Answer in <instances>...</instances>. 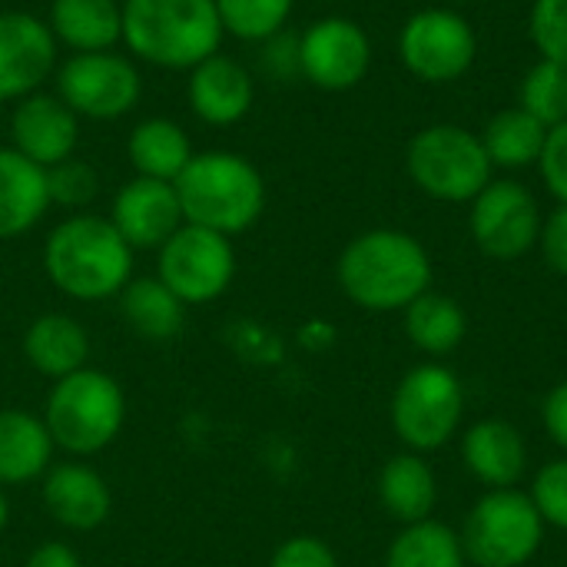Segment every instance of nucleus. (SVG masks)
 Returning a JSON list of instances; mask_svg holds the SVG:
<instances>
[{"label": "nucleus", "instance_id": "obj_1", "mask_svg": "<svg viewBox=\"0 0 567 567\" xmlns=\"http://www.w3.org/2000/svg\"><path fill=\"white\" fill-rule=\"evenodd\" d=\"M43 269L63 296L103 302L120 296L133 279V249L106 216L76 213L47 236Z\"/></svg>", "mask_w": 567, "mask_h": 567}, {"label": "nucleus", "instance_id": "obj_2", "mask_svg": "<svg viewBox=\"0 0 567 567\" xmlns=\"http://www.w3.org/2000/svg\"><path fill=\"white\" fill-rule=\"evenodd\" d=\"M342 292L369 312H402L432 282L425 246L399 229H369L339 256Z\"/></svg>", "mask_w": 567, "mask_h": 567}, {"label": "nucleus", "instance_id": "obj_3", "mask_svg": "<svg viewBox=\"0 0 567 567\" xmlns=\"http://www.w3.org/2000/svg\"><path fill=\"white\" fill-rule=\"evenodd\" d=\"M173 186L186 223L223 233L229 239L256 226L266 209L262 173L256 163L233 150L193 153Z\"/></svg>", "mask_w": 567, "mask_h": 567}, {"label": "nucleus", "instance_id": "obj_4", "mask_svg": "<svg viewBox=\"0 0 567 567\" xmlns=\"http://www.w3.org/2000/svg\"><path fill=\"white\" fill-rule=\"evenodd\" d=\"M223 37L216 0H123V43L143 63L193 70Z\"/></svg>", "mask_w": 567, "mask_h": 567}, {"label": "nucleus", "instance_id": "obj_5", "mask_svg": "<svg viewBox=\"0 0 567 567\" xmlns=\"http://www.w3.org/2000/svg\"><path fill=\"white\" fill-rule=\"evenodd\" d=\"M126 422V399L113 375L100 369H76L53 382L43 409V425L70 455L103 452Z\"/></svg>", "mask_w": 567, "mask_h": 567}, {"label": "nucleus", "instance_id": "obj_6", "mask_svg": "<svg viewBox=\"0 0 567 567\" xmlns=\"http://www.w3.org/2000/svg\"><path fill=\"white\" fill-rule=\"evenodd\" d=\"M458 538L468 565L525 567L545 542V522L528 495L498 488L475 502Z\"/></svg>", "mask_w": 567, "mask_h": 567}, {"label": "nucleus", "instance_id": "obj_7", "mask_svg": "<svg viewBox=\"0 0 567 567\" xmlns=\"http://www.w3.org/2000/svg\"><path fill=\"white\" fill-rule=\"evenodd\" d=\"M462 419L465 389L452 369L425 362L402 375L392 395V429L415 455L449 445L458 435Z\"/></svg>", "mask_w": 567, "mask_h": 567}, {"label": "nucleus", "instance_id": "obj_8", "mask_svg": "<svg viewBox=\"0 0 567 567\" xmlns=\"http://www.w3.org/2000/svg\"><path fill=\"white\" fill-rule=\"evenodd\" d=\"M405 166L412 183L442 203L475 199L492 183V159L482 146V136H472L452 123L422 130L409 143Z\"/></svg>", "mask_w": 567, "mask_h": 567}, {"label": "nucleus", "instance_id": "obj_9", "mask_svg": "<svg viewBox=\"0 0 567 567\" xmlns=\"http://www.w3.org/2000/svg\"><path fill=\"white\" fill-rule=\"evenodd\" d=\"M156 276L173 289L183 306H203L219 299L236 279L233 239L193 223H183L159 246Z\"/></svg>", "mask_w": 567, "mask_h": 567}, {"label": "nucleus", "instance_id": "obj_10", "mask_svg": "<svg viewBox=\"0 0 567 567\" xmlns=\"http://www.w3.org/2000/svg\"><path fill=\"white\" fill-rule=\"evenodd\" d=\"M143 93L136 63L116 50L73 53L56 70V96L80 120H120L133 113Z\"/></svg>", "mask_w": 567, "mask_h": 567}, {"label": "nucleus", "instance_id": "obj_11", "mask_svg": "<svg viewBox=\"0 0 567 567\" xmlns=\"http://www.w3.org/2000/svg\"><path fill=\"white\" fill-rule=\"evenodd\" d=\"M475 50L478 40L468 20L442 7L409 17L399 37L402 63L425 83H452L465 76V70L475 63Z\"/></svg>", "mask_w": 567, "mask_h": 567}, {"label": "nucleus", "instance_id": "obj_12", "mask_svg": "<svg viewBox=\"0 0 567 567\" xmlns=\"http://www.w3.org/2000/svg\"><path fill=\"white\" fill-rule=\"evenodd\" d=\"M472 236L492 259H518L538 246L542 213L535 196L512 179H492L472 199Z\"/></svg>", "mask_w": 567, "mask_h": 567}, {"label": "nucleus", "instance_id": "obj_13", "mask_svg": "<svg viewBox=\"0 0 567 567\" xmlns=\"http://www.w3.org/2000/svg\"><path fill=\"white\" fill-rule=\"evenodd\" d=\"M372 63V43L365 30L346 17L316 20L299 37V76L319 90H352L362 83Z\"/></svg>", "mask_w": 567, "mask_h": 567}, {"label": "nucleus", "instance_id": "obj_14", "mask_svg": "<svg viewBox=\"0 0 567 567\" xmlns=\"http://www.w3.org/2000/svg\"><path fill=\"white\" fill-rule=\"evenodd\" d=\"M56 40L47 20L3 10L0 13V103L37 93L56 70Z\"/></svg>", "mask_w": 567, "mask_h": 567}, {"label": "nucleus", "instance_id": "obj_15", "mask_svg": "<svg viewBox=\"0 0 567 567\" xmlns=\"http://www.w3.org/2000/svg\"><path fill=\"white\" fill-rule=\"evenodd\" d=\"M10 140L20 156H27L40 169H50V166L76 156L80 116L56 93L37 90V93L17 100L13 116H10Z\"/></svg>", "mask_w": 567, "mask_h": 567}, {"label": "nucleus", "instance_id": "obj_16", "mask_svg": "<svg viewBox=\"0 0 567 567\" xmlns=\"http://www.w3.org/2000/svg\"><path fill=\"white\" fill-rule=\"evenodd\" d=\"M110 223L136 252V249H159L186 219L173 183L133 176L113 196Z\"/></svg>", "mask_w": 567, "mask_h": 567}, {"label": "nucleus", "instance_id": "obj_17", "mask_svg": "<svg viewBox=\"0 0 567 567\" xmlns=\"http://www.w3.org/2000/svg\"><path fill=\"white\" fill-rule=\"evenodd\" d=\"M186 96H189V110L206 126H233L246 120V113L252 110L256 83L239 60L226 53H213L189 70Z\"/></svg>", "mask_w": 567, "mask_h": 567}, {"label": "nucleus", "instance_id": "obj_18", "mask_svg": "<svg viewBox=\"0 0 567 567\" xmlns=\"http://www.w3.org/2000/svg\"><path fill=\"white\" fill-rule=\"evenodd\" d=\"M43 505L50 518L70 532H93L110 518L113 498L100 472L80 462H63L43 475Z\"/></svg>", "mask_w": 567, "mask_h": 567}, {"label": "nucleus", "instance_id": "obj_19", "mask_svg": "<svg viewBox=\"0 0 567 567\" xmlns=\"http://www.w3.org/2000/svg\"><path fill=\"white\" fill-rule=\"evenodd\" d=\"M462 462L485 488H515L528 468V445L512 422L482 419L462 435Z\"/></svg>", "mask_w": 567, "mask_h": 567}, {"label": "nucleus", "instance_id": "obj_20", "mask_svg": "<svg viewBox=\"0 0 567 567\" xmlns=\"http://www.w3.org/2000/svg\"><path fill=\"white\" fill-rule=\"evenodd\" d=\"M47 209V169L20 156L13 146H0V239L30 233Z\"/></svg>", "mask_w": 567, "mask_h": 567}, {"label": "nucleus", "instance_id": "obj_21", "mask_svg": "<svg viewBox=\"0 0 567 567\" xmlns=\"http://www.w3.org/2000/svg\"><path fill=\"white\" fill-rule=\"evenodd\" d=\"M53 40L73 53H100L123 43L120 0H53L47 13Z\"/></svg>", "mask_w": 567, "mask_h": 567}, {"label": "nucleus", "instance_id": "obj_22", "mask_svg": "<svg viewBox=\"0 0 567 567\" xmlns=\"http://www.w3.org/2000/svg\"><path fill=\"white\" fill-rule=\"evenodd\" d=\"M379 502L402 525L429 522L439 505V478L432 465L415 452L389 458L379 472Z\"/></svg>", "mask_w": 567, "mask_h": 567}, {"label": "nucleus", "instance_id": "obj_23", "mask_svg": "<svg viewBox=\"0 0 567 567\" xmlns=\"http://www.w3.org/2000/svg\"><path fill=\"white\" fill-rule=\"evenodd\" d=\"M23 355L40 375L56 382L86 365L90 339H86V329L73 316L47 312L30 322L23 336Z\"/></svg>", "mask_w": 567, "mask_h": 567}, {"label": "nucleus", "instance_id": "obj_24", "mask_svg": "<svg viewBox=\"0 0 567 567\" xmlns=\"http://www.w3.org/2000/svg\"><path fill=\"white\" fill-rule=\"evenodd\" d=\"M53 458V439L43 419L0 409V485H23L47 475Z\"/></svg>", "mask_w": 567, "mask_h": 567}, {"label": "nucleus", "instance_id": "obj_25", "mask_svg": "<svg viewBox=\"0 0 567 567\" xmlns=\"http://www.w3.org/2000/svg\"><path fill=\"white\" fill-rule=\"evenodd\" d=\"M126 156H130L136 176L176 183V176L193 159V143L176 120L150 116L133 126V133L126 140Z\"/></svg>", "mask_w": 567, "mask_h": 567}, {"label": "nucleus", "instance_id": "obj_26", "mask_svg": "<svg viewBox=\"0 0 567 567\" xmlns=\"http://www.w3.org/2000/svg\"><path fill=\"white\" fill-rule=\"evenodd\" d=\"M120 309L130 329L153 342H166L179 336L186 316V306L173 296V289L159 276L130 279L126 289L120 292Z\"/></svg>", "mask_w": 567, "mask_h": 567}, {"label": "nucleus", "instance_id": "obj_27", "mask_svg": "<svg viewBox=\"0 0 567 567\" xmlns=\"http://www.w3.org/2000/svg\"><path fill=\"white\" fill-rule=\"evenodd\" d=\"M405 336L415 349H422L425 355H449L462 346L465 332H468V316L465 309L442 292H422L415 302H409L405 309Z\"/></svg>", "mask_w": 567, "mask_h": 567}, {"label": "nucleus", "instance_id": "obj_28", "mask_svg": "<svg viewBox=\"0 0 567 567\" xmlns=\"http://www.w3.org/2000/svg\"><path fill=\"white\" fill-rule=\"evenodd\" d=\"M465 548L458 532L429 518L405 525L389 545L385 567H465Z\"/></svg>", "mask_w": 567, "mask_h": 567}, {"label": "nucleus", "instance_id": "obj_29", "mask_svg": "<svg viewBox=\"0 0 567 567\" xmlns=\"http://www.w3.org/2000/svg\"><path fill=\"white\" fill-rule=\"evenodd\" d=\"M548 140V126L538 123L528 110H502L498 116L488 120L482 133V146L492 159V166H528L538 163L542 150Z\"/></svg>", "mask_w": 567, "mask_h": 567}, {"label": "nucleus", "instance_id": "obj_30", "mask_svg": "<svg viewBox=\"0 0 567 567\" xmlns=\"http://www.w3.org/2000/svg\"><path fill=\"white\" fill-rule=\"evenodd\" d=\"M296 0H216L223 30L246 43H262L286 30Z\"/></svg>", "mask_w": 567, "mask_h": 567}, {"label": "nucleus", "instance_id": "obj_31", "mask_svg": "<svg viewBox=\"0 0 567 567\" xmlns=\"http://www.w3.org/2000/svg\"><path fill=\"white\" fill-rule=\"evenodd\" d=\"M522 110H528L548 130L567 120V66L558 60L535 63L522 83Z\"/></svg>", "mask_w": 567, "mask_h": 567}, {"label": "nucleus", "instance_id": "obj_32", "mask_svg": "<svg viewBox=\"0 0 567 567\" xmlns=\"http://www.w3.org/2000/svg\"><path fill=\"white\" fill-rule=\"evenodd\" d=\"M100 189V176L90 163H83L80 156H70L56 166L47 169V193H50V206H63V209H83L96 199Z\"/></svg>", "mask_w": 567, "mask_h": 567}, {"label": "nucleus", "instance_id": "obj_33", "mask_svg": "<svg viewBox=\"0 0 567 567\" xmlns=\"http://www.w3.org/2000/svg\"><path fill=\"white\" fill-rule=\"evenodd\" d=\"M528 498L535 502V508H538L545 525L567 532V458L548 462L535 475Z\"/></svg>", "mask_w": 567, "mask_h": 567}, {"label": "nucleus", "instance_id": "obj_34", "mask_svg": "<svg viewBox=\"0 0 567 567\" xmlns=\"http://www.w3.org/2000/svg\"><path fill=\"white\" fill-rule=\"evenodd\" d=\"M528 27L542 56L567 66V0H535Z\"/></svg>", "mask_w": 567, "mask_h": 567}, {"label": "nucleus", "instance_id": "obj_35", "mask_svg": "<svg viewBox=\"0 0 567 567\" xmlns=\"http://www.w3.org/2000/svg\"><path fill=\"white\" fill-rule=\"evenodd\" d=\"M269 567H339V558L322 538L296 535L272 551Z\"/></svg>", "mask_w": 567, "mask_h": 567}, {"label": "nucleus", "instance_id": "obj_36", "mask_svg": "<svg viewBox=\"0 0 567 567\" xmlns=\"http://www.w3.org/2000/svg\"><path fill=\"white\" fill-rule=\"evenodd\" d=\"M538 166H542V176H545L548 189L561 199V206H567V120L548 130Z\"/></svg>", "mask_w": 567, "mask_h": 567}, {"label": "nucleus", "instance_id": "obj_37", "mask_svg": "<svg viewBox=\"0 0 567 567\" xmlns=\"http://www.w3.org/2000/svg\"><path fill=\"white\" fill-rule=\"evenodd\" d=\"M262 70L276 80H289L299 73V37L279 30L276 37L262 40Z\"/></svg>", "mask_w": 567, "mask_h": 567}, {"label": "nucleus", "instance_id": "obj_38", "mask_svg": "<svg viewBox=\"0 0 567 567\" xmlns=\"http://www.w3.org/2000/svg\"><path fill=\"white\" fill-rule=\"evenodd\" d=\"M542 252H545V262L558 272L567 276V206H558L545 223H542Z\"/></svg>", "mask_w": 567, "mask_h": 567}, {"label": "nucleus", "instance_id": "obj_39", "mask_svg": "<svg viewBox=\"0 0 567 567\" xmlns=\"http://www.w3.org/2000/svg\"><path fill=\"white\" fill-rule=\"evenodd\" d=\"M542 425L551 435V442L567 452V382H558L542 405Z\"/></svg>", "mask_w": 567, "mask_h": 567}, {"label": "nucleus", "instance_id": "obj_40", "mask_svg": "<svg viewBox=\"0 0 567 567\" xmlns=\"http://www.w3.org/2000/svg\"><path fill=\"white\" fill-rule=\"evenodd\" d=\"M23 567H83V561H80V555L70 545H63V542H43V545H37L30 551V558H27Z\"/></svg>", "mask_w": 567, "mask_h": 567}, {"label": "nucleus", "instance_id": "obj_41", "mask_svg": "<svg viewBox=\"0 0 567 567\" xmlns=\"http://www.w3.org/2000/svg\"><path fill=\"white\" fill-rule=\"evenodd\" d=\"M7 515H10V508H7V498H3V488H0V532L7 528Z\"/></svg>", "mask_w": 567, "mask_h": 567}, {"label": "nucleus", "instance_id": "obj_42", "mask_svg": "<svg viewBox=\"0 0 567 567\" xmlns=\"http://www.w3.org/2000/svg\"><path fill=\"white\" fill-rule=\"evenodd\" d=\"M0 123H3V113H0Z\"/></svg>", "mask_w": 567, "mask_h": 567}]
</instances>
